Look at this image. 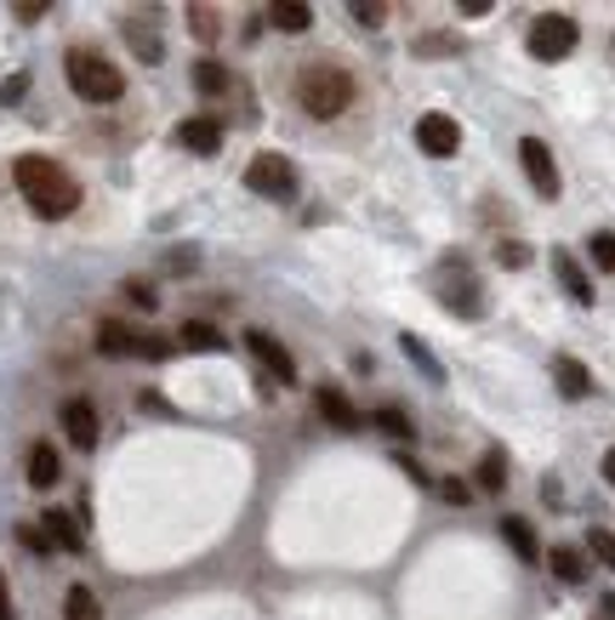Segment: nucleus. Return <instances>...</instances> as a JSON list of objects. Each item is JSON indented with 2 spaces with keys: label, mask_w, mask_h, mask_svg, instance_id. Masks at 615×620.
Instances as JSON below:
<instances>
[{
  "label": "nucleus",
  "mask_w": 615,
  "mask_h": 620,
  "mask_svg": "<svg viewBox=\"0 0 615 620\" xmlns=\"http://www.w3.org/2000/svg\"><path fill=\"white\" fill-rule=\"evenodd\" d=\"M12 177H18L23 200H29L40 217H69V211L80 206L75 177H69L63 166H52V160H40V154H23V160L12 166Z\"/></svg>",
  "instance_id": "obj_1"
},
{
  "label": "nucleus",
  "mask_w": 615,
  "mask_h": 620,
  "mask_svg": "<svg viewBox=\"0 0 615 620\" xmlns=\"http://www.w3.org/2000/svg\"><path fill=\"white\" fill-rule=\"evenodd\" d=\"M63 74L75 86V98H86V103H120V91H126L120 69L109 58H98V52H69L63 58Z\"/></svg>",
  "instance_id": "obj_2"
},
{
  "label": "nucleus",
  "mask_w": 615,
  "mask_h": 620,
  "mask_svg": "<svg viewBox=\"0 0 615 620\" xmlns=\"http://www.w3.org/2000/svg\"><path fill=\"white\" fill-rule=\"evenodd\" d=\"M297 98H302V109H308L314 120H330V114H343V109L354 103V80H348L343 69H308V74L297 80Z\"/></svg>",
  "instance_id": "obj_3"
},
{
  "label": "nucleus",
  "mask_w": 615,
  "mask_h": 620,
  "mask_svg": "<svg viewBox=\"0 0 615 620\" xmlns=\"http://www.w3.org/2000/svg\"><path fill=\"white\" fill-rule=\"evenodd\" d=\"M246 188L262 194V200H274V206H291L297 200V166L279 160V154H257L246 166Z\"/></svg>",
  "instance_id": "obj_4"
},
{
  "label": "nucleus",
  "mask_w": 615,
  "mask_h": 620,
  "mask_svg": "<svg viewBox=\"0 0 615 620\" xmlns=\"http://www.w3.org/2000/svg\"><path fill=\"white\" fill-rule=\"evenodd\" d=\"M530 58H542V63H558V58H571L576 52V40H582V29L564 18V12H547V18H536L530 23Z\"/></svg>",
  "instance_id": "obj_5"
},
{
  "label": "nucleus",
  "mask_w": 615,
  "mask_h": 620,
  "mask_svg": "<svg viewBox=\"0 0 615 620\" xmlns=\"http://www.w3.org/2000/svg\"><path fill=\"white\" fill-rule=\"evenodd\" d=\"M98 348H103L109 359H126V353L166 359V353H171V342H160V337H137V330H126V324H103V330H98Z\"/></svg>",
  "instance_id": "obj_6"
},
{
  "label": "nucleus",
  "mask_w": 615,
  "mask_h": 620,
  "mask_svg": "<svg viewBox=\"0 0 615 620\" xmlns=\"http://www.w3.org/2000/svg\"><path fill=\"white\" fill-rule=\"evenodd\" d=\"M518 160H525V177H530L536 194L542 200H558V166L547 154V142L542 137H525V142H518Z\"/></svg>",
  "instance_id": "obj_7"
},
{
  "label": "nucleus",
  "mask_w": 615,
  "mask_h": 620,
  "mask_svg": "<svg viewBox=\"0 0 615 620\" xmlns=\"http://www.w3.org/2000/svg\"><path fill=\"white\" fill-rule=\"evenodd\" d=\"M416 142H421V154H434V160H450L462 149V126L450 114H421L416 120Z\"/></svg>",
  "instance_id": "obj_8"
},
{
  "label": "nucleus",
  "mask_w": 615,
  "mask_h": 620,
  "mask_svg": "<svg viewBox=\"0 0 615 620\" xmlns=\"http://www.w3.org/2000/svg\"><path fill=\"white\" fill-rule=\"evenodd\" d=\"M63 433H69L75 450H91V444H98V433H103L98 404H91V399H69V404H63Z\"/></svg>",
  "instance_id": "obj_9"
},
{
  "label": "nucleus",
  "mask_w": 615,
  "mask_h": 620,
  "mask_svg": "<svg viewBox=\"0 0 615 620\" xmlns=\"http://www.w3.org/2000/svg\"><path fill=\"white\" fill-rule=\"evenodd\" d=\"M246 348L274 370V381H279V388H291V381H297V364H291V353L286 348H279L274 337H268V330H251V337H246Z\"/></svg>",
  "instance_id": "obj_10"
},
{
  "label": "nucleus",
  "mask_w": 615,
  "mask_h": 620,
  "mask_svg": "<svg viewBox=\"0 0 615 620\" xmlns=\"http://www.w3.org/2000/svg\"><path fill=\"white\" fill-rule=\"evenodd\" d=\"M177 149H188V154H217L222 149V126L217 120H182L177 126Z\"/></svg>",
  "instance_id": "obj_11"
},
{
  "label": "nucleus",
  "mask_w": 615,
  "mask_h": 620,
  "mask_svg": "<svg viewBox=\"0 0 615 620\" xmlns=\"http://www.w3.org/2000/svg\"><path fill=\"white\" fill-rule=\"evenodd\" d=\"M553 376H558V393H564V399H587V393H593L587 364L571 359V353H558V359H553Z\"/></svg>",
  "instance_id": "obj_12"
},
{
  "label": "nucleus",
  "mask_w": 615,
  "mask_h": 620,
  "mask_svg": "<svg viewBox=\"0 0 615 620\" xmlns=\"http://www.w3.org/2000/svg\"><path fill=\"white\" fill-rule=\"evenodd\" d=\"M314 404H319V416H325L330 427H343V433H354V427L365 421V416H359V410H354V404L337 393V388H319V393H314Z\"/></svg>",
  "instance_id": "obj_13"
},
{
  "label": "nucleus",
  "mask_w": 615,
  "mask_h": 620,
  "mask_svg": "<svg viewBox=\"0 0 615 620\" xmlns=\"http://www.w3.org/2000/svg\"><path fill=\"white\" fill-rule=\"evenodd\" d=\"M46 541H52V547H63V552H86L80 518H75V512H46Z\"/></svg>",
  "instance_id": "obj_14"
},
{
  "label": "nucleus",
  "mask_w": 615,
  "mask_h": 620,
  "mask_svg": "<svg viewBox=\"0 0 615 620\" xmlns=\"http://www.w3.org/2000/svg\"><path fill=\"white\" fill-rule=\"evenodd\" d=\"M553 268H558V279H564V291H571V297L587 308V302H593V279L582 273V262H576L571 251H553Z\"/></svg>",
  "instance_id": "obj_15"
},
{
  "label": "nucleus",
  "mask_w": 615,
  "mask_h": 620,
  "mask_svg": "<svg viewBox=\"0 0 615 620\" xmlns=\"http://www.w3.org/2000/svg\"><path fill=\"white\" fill-rule=\"evenodd\" d=\"M547 563H553V576L564 581V587H582L587 581V558L576 552V547H553V552H542Z\"/></svg>",
  "instance_id": "obj_16"
},
{
  "label": "nucleus",
  "mask_w": 615,
  "mask_h": 620,
  "mask_svg": "<svg viewBox=\"0 0 615 620\" xmlns=\"http://www.w3.org/2000/svg\"><path fill=\"white\" fill-rule=\"evenodd\" d=\"M502 536H507V547L525 563H542V541H536V530H530L525 518H502Z\"/></svg>",
  "instance_id": "obj_17"
},
{
  "label": "nucleus",
  "mask_w": 615,
  "mask_h": 620,
  "mask_svg": "<svg viewBox=\"0 0 615 620\" xmlns=\"http://www.w3.org/2000/svg\"><path fill=\"white\" fill-rule=\"evenodd\" d=\"M58 472H63V467H58V450H52V444H34V450H29V484H34V490L58 484Z\"/></svg>",
  "instance_id": "obj_18"
},
{
  "label": "nucleus",
  "mask_w": 615,
  "mask_h": 620,
  "mask_svg": "<svg viewBox=\"0 0 615 620\" xmlns=\"http://www.w3.org/2000/svg\"><path fill=\"white\" fill-rule=\"evenodd\" d=\"M274 29H286V34H302L314 23V7H302V0H279V7H268Z\"/></svg>",
  "instance_id": "obj_19"
},
{
  "label": "nucleus",
  "mask_w": 615,
  "mask_h": 620,
  "mask_svg": "<svg viewBox=\"0 0 615 620\" xmlns=\"http://www.w3.org/2000/svg\"><path fill=\"white\" fill-rule=\"evenodd\" d=\"M177 342H182V348H195V353H217V348H222V337H217L206 319H188V324L177 330Z\"/></svg>",
  "instance_id": "obj_20"
},
{
  "label": "nucleus",
  "mask_w": 615,
  "mask_h": 620,
  "mask_svg": "<svg viewBox=\"0 0 615 620\" xmlns=\"http://www.w3.org/2000/svg\"><path fill=\"white\" fill-rule=\"evenodd\" d=\"M473 484H479V490H502V484H507V461H502V450H485V456H479V472H473Z\"/></svg>",
  "instance_id": "obj_21"
},
{
  "label": "nucleus",
  "mask_w": 615,
  "mask_h": 620,
  "mask_svg": "<svg viewBox=\"0 0 615 620\" xmlns=\"http://www.w3.org/2000/svg\"><path fill=\"white\" fill-rule=\"evenodd\" d=\"M195 86L206 91V98H222V91H228V69H222L217 58H200V63H195Z\"/></svg>",
  "instance_id": "obj_22"
},
{
  "label": "nucleus",
  "mask_w": 615,
  "mask_h": 620,
  "mask_svg": "<svg viewBox=\"0 0 615 620\" xmlns=\"http://www.w3.org/2000/svg\"><path fill=\"white\" fill-rule=\"evenodd\" d=\"M103 609H98V598H91V587H69V598H63V620H98Z\"/></svg>",
  "instance_id": "obj_23"
},
{
  "label": "nucleus",
  "mask_w": 615,
  "mask_h": 620,
  "mask_svg": "<svg viewBox=\"0 0 615 620\" xmlns=\"http://www.w3.org/2000/svg\"><path fill=\"white\" fill-rule=\"evenodd\" d=\"M376 427H383V433H394V439H416V421H410L405 410H376Z\"/></svg>",
  "instance_id": "obj_24"
},
{
  "label": "nucleus",
  "mask_w": 615,
  "mask_h": 620,
  "mask_svg": "<svg viewBox=\"0 0 615 620\" xmlns=\"http://www.w3.org/2000/svg\"><path fill=\"white\" fill-rule=\"evenodd\" d=\"M405 353H410V359H416V364H421V370H428V376H434V381H445V370H439V359H434V353H428V348H421V342H416V337H405Z\"/></svg>",
  "instance_id": "obj_25"
},
{
  "label": "nucleus",
  "mask_w": 615,
  "mask_h": 620,
  "mask_svg": "<svg viewBox=\"0 0 615 620\" xmlns=\"http://www.w3.org/2000/svg\"><path fill=\"white\" fill-rule=\"evenodd\" d=\"M354 18H359L365 29H376V23L388 18V7H383V0H354Z\"/></svg>",
  "instance_id": "obj_26"
},
{
  "label": "nucleus",
  "mask_w": 615,
  "mask_h": 620,
  "mask_svg": "<svg viewBox=\"0 0 615 620\" xmlns=\"http://www.w3.org/2000/svg\"><path fill=\"white\" fill-rule=\"evenodd\" d=\"M18 541H23L29 552H40V558H52V541H46V530H34V523H23V530H18Z\"/></svg>",
  "instance_id": "obj_27"
},
{
  "label": "nucleus",
  "mask_w": 615,
  "mask_h": 620,
  "mask_svg": "<svg viewBox=\"0 0 615 620\" xmlns=\"http://www.w3.org/2000/svg\"><path fill=\"white\" fill-rule=\"evenodd\" d=\"M593 558H598L604 569H615V536H609V530H593Z\"/></svg>",
  "instance_id": "obj_28"
},
{
  "label": "nucleus",
  "mask_w": 615,
  "mask_h": 620,
  "mask_svg": "<svg viewBox=\"0 0 615 620\" xmlns=\"http://www.w3.org/2000/svg\"><path fill=\"white\" fill-rule=\"evenodd\" d=\"M593 262L598 268H615V233H593Z\"/></svg>",
  "instance_id": "obj_29"
},
{
  "label": "nucleus",
  "mask_w": 615,
  "mask_h": 620,
  "mask_svg": "<svg viewBox=\"0 0 615 620\" xmlns=\"http://www.w3.org/2000/svg\"><path fill=\"white\" fill-rule=\"evenodd\" d=\"M23 91H29V80H23V74H12L7 86H0V103H18V98H23Z\"/></svg>",
  "instance_id": "obj_30"
},
{
  "label": "nucleus",
  "mask_w": 615,
  "mask_h": 620,
  "mask_svg": "<svg viewBox=\"0 0 615 620\" xmlns=\"http://www.w3.org/2000/svg\"><path fill=\"white\" fill-rule=\"evenodd\" d=\"M126 297H131V302H137V308H155V291H149V284H137V279H131V284H126Z\"/></svg>",
  "instance_id": "obj_31"
},
{
  "label": "nucleus",
  "mask_w": 615,
  "mask_h": 620,
  "mask_svg": "<svg viewBox=\"0 0 615 620\" xmlns=\"http://www.w3.org/2000/svg\"><path fill=\"white\" fill-rule=\"evenodd\" d=\"M0 620H18V609H12V587H7V576H0Z\"/></svg>",
  "instance_id": "obj_32"
},
{
  "label": "nucleus",
  "mask_w": 615,
  "mask_h": 620,
  "mask_svg": "<svg viewBox=\"0 0 615 620\" xmlns=\"http://www.w3.org/2000/svg\"><path fill=\"white\" fill-rule=\"evenodd\" d=\"M12 12H18L23 23H40V12H46V7H40V0H23V7H12Z\"/></svg>",
  "instance_id": "obj_33"
},
{
  "label": "nucleus",
  "mask_w": 615,
  "mask_h": 620,
  "mask_svg": "<svg viewBox=\"0 0 615 620\" xmlns=\"http://www.w3.org/2000/svg\"><path fill=\"white\" fill-rule=\"evenodd\" d=\"M188 12H195V29H200V34H211V29H217V23H211V7H188Z\"/></svg>",
  "instance_id": "obj_34"
},
{
  "label": "nucleus",
  "mask_w": 615,
  "mask_h": 620,
  "mask_svg": "<svg viewBox=\"0 0 615 620\" xmlns=\"http://www.w3.org/2000/svg\"><path fill=\"white\" fill-rule=\"evenodd\" d=\"M598 609H604V620H615V592H604V598H598Z\"/></svg>",
  "instance_id": "obj_35"
},
{
  "label": "nucleus",
  "mask_w": 615,
  "mask_h": 620,
  "mask_svg": "<svg viewBox=\"0 0 615 620\" xmlns=\"http://www.w3.org/2000/svg\"><path fill=\"white\" fill-rule=\"evenodd\" d=\"M604 479H609V490H615V450L604 456Z\"/></svg>",
  "instance_id": "obj_36"
}]
</instances>
